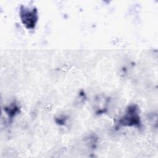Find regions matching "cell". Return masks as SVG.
Returning <instances> with one entry per match:
<instances>
[{"label":"cell","instance_id":"cell-1","mask_svg":"<svg viewBox=\"0 0 158 158\" xmlns=\"http://www.w3.org/2000/svg\"><path fill=\"white\" fill-rule=\"evenodd\" d=\"M117 125L118 127H141L139 109L136 104H133L127 106L124 114L118 120Z\"/></svg>","mask_w":158,"mask_h":158},{"label":"cell","instance_id":"cell-2","mask_svg":"<svg viewBox=\"0 0 158 158\" xmlns=\"http://www.w3.org/2000/svg\"><path fill=\"white\" fill-rule=\"evenodd\" d=\"M19 17L23 26L28 30L35 28L38 20V10L36 7L29 8L22 5L19 10Z\"/></svg>","mask_w":158,"mask_h":158},{"label":"cell","instance_id":"cell-3","mask_svg":"<svg viewBox=\"0 0 158 158\" xmlns=\"http://www.w3.org/2000/svg\"><path fill=\"white\" fill-rule=\"evenodd\" d=\"M4 112L6 113L9 118L12 119L17 114L20 113V108L18 104H17L15 101L10 104L9 106H6L4 108Z\"/></svg>","mask_w":158,"mask_h":158},{"label":"cell","instance_id":"cell-4","mask_svg":"<svg viewBox=\"0 0 158 158\" xmlns=\"http://www.w3.org/2000/svg\"><path fill=\"white\" fill-rule=\"evenodd\" d=\"M65 120H66V118L65 117H62V118L59 117V118H56V122L57 124L64 125L65 123Z\"/></svg>","mask_w":158,"mask_h":158}]
</instances>
